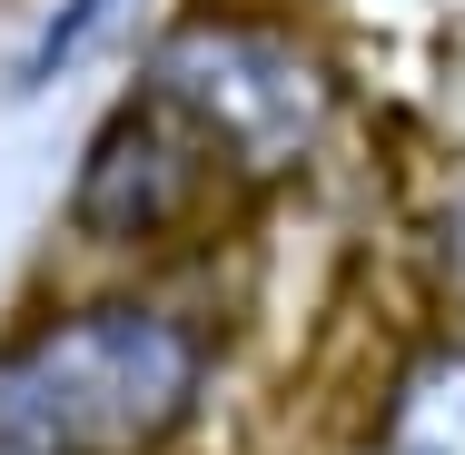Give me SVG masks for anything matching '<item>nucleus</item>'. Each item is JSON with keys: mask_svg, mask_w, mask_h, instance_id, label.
Masks as SVG:
<instances>
[{"mask_svg": "<svg viewBox=\"0 0 465 455\" xmlns=\"http://www.w3.org/2000/svg\"><path fill=\"white\" fill-rule=\"evenodd\" d=\"M367 455H465V337H426L386 376Z\"/></svg>", "mask_w": 465, "mask_h": 455, "instance_id": "obj_4", "label": "nucleus"}, {"mask_svg": "<svg viewBox=\"0 0 465 455\" xmlns=\"http://www.w3.org/2000/svg\"><path fill=\"white\" fill-rule=\"evenodd\" d=\"M129 90L169 99L188 129L218 149V169L238 179V198L287 188L337 129V60L268 10H238V0H208L179 10L149 50H139V80Z\"/></svg>", "mask_w": 465, "mask_h": 455, "instance_id": "obj_2", "label": "nucleus"}, {"mask_svg": "<svg viewBox=\"0 0 465 455\" xmlns=\"http://www.w3.org/2000/svg\"><path fill=\"white\" fill-rule=\"evenodd\" d=\"M218 337L179 297L109 287L0 337V436L30 455H179L208 416Z\"/></svg>", "mask_w": 465, "mask_h": 455, "instance_id": "obj_1", "label": "nucleus"}, {"mask_svg": "<svg viewBox=\"0 0 465 455\" xmlns=\"http://www.w3.org/2000/svg\"><path fill=\"white\" fill-rule=\"evenodd\" d=\"M238 208V179L218 169V149L188 129L169 99L119 90L109 119L90 129L80 169H70V238L99 258H159L188 248L208 218Z\"/></svg>", "mask_w": 465, "mask_h": 455, "instance_id": "obj_3", "label": "nucleus"}, {"mask_svg": "<svg viewBox=\"0 0 465 455\" xmlns=\"http://www.w3.org/2000/svg\"><path fill=\"white\" fill-rule=\"evenodd\" d=\"M119 20H129V0H50V20L30 30L20 70H10V90H20V99H40L50 80H60V70H80V60H90L99 40L119 30Z\"/></svg>", "mask_w": 465, "mask_h": 455, "instance_id": "obj_5", "label": "nucleus"}, {"mask_svg": "<svg viewBox=\"0 0 465 455\" xmlns=\"http://www.w3.org/2000/svg\"><path fill=\"white\" fill-rule=\"evenodd\" d=\"M0 455H30V446H20V436H0Z\"/></svg>", "mask_w": 465, "mask_h": 455, "instance_id": "obj_6", "label": "nucleus"}]
</instances>
